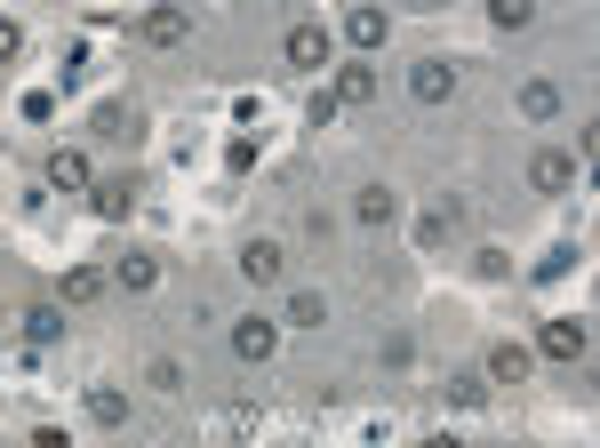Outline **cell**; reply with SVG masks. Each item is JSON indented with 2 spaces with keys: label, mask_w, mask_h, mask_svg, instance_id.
I'll use <instances>...</instances> for the list:
<instances>
[{
  "label": "cell",
  "mask_w": 600,
  "mask_h": 448,
  "mask_svg": "<svg viewBox=\"0 0 600 448\" xmlns=\"http://www.w3.org/2000/svg\"><path fill=\"white\" fill-rule=\"evenodd\" d=\"M137 32H145V49H177V41H192V9L185 0H152Z\"/></svg>",
  "instance_id": "cell-1"
},
{
  "label": "cell",
  "mask_w": 600,
  "mask_h": 448,
  "mask_svg": "<svg viewBox=\"0 0 600 448\" xmlns=\"http://www.w3.org/2000/svg\"><path fill=\"white\" fill-rule=\"evenodd\" d=\"M281 56L296 64V73H320V64L337 56V41H328V24H313V17H305V24H288V41H281Z\"/></svg>",
  "instance_id": "cell-2"
},
{
  "label": "cell",
  "mask_w": 600,
  "mask_h": 448,
  "mask_svg": "<svg viewBox=\"0 0 600 448\" xmlns=\"http://www.w3.org/2000/svg\"><path fill=\"white\" fill-rule=\"evenodd\" d=\"M537 353H545V361H585V353H592V329H585L577 313H560V321L537 329Z\"/></svg>",
  "instance_id": "cell-3"
},
{
  "label": "cell",
  "mask_w": 600,
  "mask_h": 448,
  "mask_svg": "<svg viewBox=\"0 0 600 448\" xmlns=\"http://www.w3.org/2000/svg\"><path fill=\"white\" fill-rule=\"evenodd\" d=\"M232 353H241L249 368H264L281 353V321H264V313H249V321H232Z\"/></svg>",
  "instance_id": "cell-4"
},
{
  "label": "cell",
  "mask_w": 600,
  "mask_h": 448,
  "mask_svg": "<svg viewBox=\"0 0 600 448\" xmlns=\"http://www.w3.org/2000/svg\"><path fill=\"white\" fill-rule=\"evenodd\" d=\"M409 96H417V105H449V96H456V64H449V56L409 64Z\"/></svg>",
  "instance_id": "cell-5"
},
{
  "label": "cell",
  "mask_w": 600,
  "mask_h": 448,
  "mask_svg": "<svg viewBox=\"0 0 600 448\" xmlns=\"http://www.w3.org/2000/svg\"><path fill=\"white\" fill-rule=\"evenodd\" d=\"M281 272H288V249H281V240H249V249H241V281H249V289H281Z\"/></svg>",
  "instance_id": "cell-6"
},
{
  "label": "cell",
  "mask_w": 600,
  "mask_h": 448,
  "mask_svg": "<svg viewBox=\"0 0 600 448\" xmlns=\"http://www.w3.org/2000/svg\"><path fill=\"white\" fill-rule=\"evenodd\" d=\"M49 185H56V192H88V185H96L88 153H81V145H56V153H49Z\"/></svg>",
  "instance_id": "cell-7"
},
{
  "label": "cell",
  "mask_w": 600,
  "mask_h": 448,
  "mask_svg": "<svg viewBox=\"0 0 600 448\" xmlns=\"http://www.w3.org/2000/svg\"><path fill=\"white\" fill-rule=\"evenodd\" d=\"M113 289H120V296H152V289H160V257L128 249V257L113 264Z\"/></svg>",
  "instance_id": "cell-8"
},
{
  "label": "cell",
  "mask_w": 600,
  "mask_h": 448,
  "mask_svg": "<svg viewBox=\"0 0 600 448\" xmlns=\"http://www.w3.org/2000/svg\"><path fill=\"white\" fill-rule=\"evenodd\" d=\"M385 32H392V17H385V9H369V0H360V9L345 17V41H352L360 56H377V49H385Z\"/></svg>",
  "instance_id": "cell-9"
},
{
  "label": "cell",
  "mask_w": 600,
  "mask_h": 448,
  "mask_svg": "<svg viewBox=\"0 0 600 448\" xmlns=\"http://www.w3.org/2000/svg\"><path fill=\"white\" fill-rule=\"evenodd\" d=\"M528 185H537V192H569L577 185V153H537V160H528Z\"/></svg>",
  "instance_id": "cell-10"
},
{
  "label": "cell",
  "mask_w": 600,
  "mask_h": 448,
  "mask_svg": "<svg viewBox=\"0 0 600 448\" xmlns=\"http://www.w3.org/2000/svg\"><path fill=\"white\" fill-rule=\"evenodd\" d=\"M56 336H64V304H24V344L32 353H49Z\"/></svg>",
  "instance_id": "cell-11"
},
{
  "label": "cell",
  "mask_w": 600,
  "mask_h": 448,
  "mask_svg": "<svg viewBox=\"0 0 600 448\" xmlns=\"http://www.w3.org/2000/svg\"><path fill=\"white\" fill-rule=\"evenodd\" d=\"M105 289H113V272H105V264H73V272H64V304H96Z\"/></svg>",
  "instance_id": "cell-12"
},
{
  "label": "cell",
  "mask_w": 600,
  "mask_h": 448,
  "mask_svg": "<svg viewBox=\"0 0 600 448\" xmlns=\"http://www.w3.org/2000/svg\"><path fill=\"white\" fill-rule=\"evenodd\" d=\"M528 361H537V353H528V344H496V353H488V385H520V376H528Z\"/></svg>",
  "instance_id": "cell-13"
},
{
  "label": "cell",
  "mask_w": 600,
  "mask_h": 448,
  "mask_svg": "<svg viewBox=\"0 0 600 448\" xmlns=\"http://www.w3.org/2000/svg\"><path fill=\"white\" fill-rule=\"evenodd\" d=\"M88 209L105 217V225H120L128 209H137V185H88Z\"/></svg>",
  "instance_id": "cell-14"
},
{
  "label": "cell",
  "mask_w": 600,
  "mask_h": 448,
  "mask_svg": "<svg viewBox=\"0 0 600 448\" xmlns=\"http://www.w3.org/2000/svg\"><path fill=\"white\" fill-rule=\"evenodd\" d=\"M320 321H328V296L320 289H296L288 313H281V329H320Z\"/></svg>",
  "instance_id": "cell-15"
},
{
  "label": "cell",
  "mask_w": 600,
  "mask_h": 448,
  "mask_svg": "<svg viewBox=\"0 0 600 448\" xmlns=\"http://www.w3.org/2000/svg\"><path fill=\"white\" fill-rule=\"evenodd\" d=\"M88 425H105V433H120V425H128V393H113V385H96V393H88Z\"/></svg>",
  "instance_id": "cell-16"
},
{
  "label": "cell",
  "mask_w": 600,
  "mask_h": 448,
  "mask_svg": "<svg viewBox=\"0 0 600 448\" xmlns=\"http://www.w3.org/2000/svg\"><path fill=\"white\" fill-rule=\"evenodd\" d=\"M337 105H377V73L369 64H345L337 73Z\"/></svg>",
  "instance_id": "cell-17"
},
{
  "label": "cell",
  "mask_w": 600,
  "mask_h": 448,
  "mask_svg": "<svg viewBox=\"0 0 600 448\" xmlns=\"http://www.w3.org/2000/svg\"><path fill=\"white\" fill-rule=\"evenodd\" d=\"M96 136H105V145H137V105H105L96 113Z\"/></svg>",
  "instance_id": "cell-18"
},
{
  "label": "cell",
  "mask_w": 600,
  "mask_h": 448,
  "mask_svg": "<svg viewBox=\"0 0 600 448\" xmlns=\"http://www.w3.org/2000/svg\"><path fill=\"white\" fill-rule=\"evenodd\" d=\"M352 217L369 225V232H385V225H392V192H385V185H360V200H352Z\"/></svg>",
  "instance_id": "cell-19"
},
{
  "label": "cell",
  "mask_w": 600,
  "mask_h": 448,
  "mask_svg": "<svg viewBox=\"0 0 600 448\" xmlns=\"http://www.w3.org/2000/svg\"><path fill=\"white\" fill-rule=\"evenodd\" d=\"M488 24L496 32H528L537 24V0H488Z\"/></svg>",
  "instance_id": "cell-20"
},
{
  "label": "cell",
  "mask_w": 600,
  "mask_h": 448,
  "mask_svg": "<svg viewBox=\"0 0 600 448\" xmlns=\"http://www.w3.org/2000/svg\"><path fill=\"white\" fill-rule=\"evenodd\" d=\"M520 113H528V121H552V113H560V88H552V81H520Z\"/></svg>",
  "instance_id": "cell-21"
},
{
  "label": "cell",
  "mask_w": 600,
  "mask_h": 448,
  "mask_svg": "<svg viewBox=\"0 0 600 448\" xmlns=\"http://www.w3.org/2000/svg\"><path fill=\"white\" fill-rule=\"evenodd\" d=\"M577 257H585L577 240H560V249H545V257H537V281H545V289H552V281H569V264H577Z\"/></svg>",
  "instance_id": "cell-22"
},
{
  "label": "cell",
  "mask_w": 600,
  "mask_h": 448,
  "mask_svg": "<svg viewBox=\"0 0 600 448\" xmlns=\"http://www.w3.org/2000/svg\"><path fill=\"white\" fill-rule=\"evenodd\" d=\"M145 385H152V393H185V368L160 353V361H145Z\"/></svg>",
  "instance_id": "cell-23"
},
{
  "label": "cell",
  "mask_w": 600,
  "mask_h": 448,
  "mask_svg": "<svg viewBox=\"0 0 600 448\" xmlns=\"http://www.w3.org/2000/svg\"><path fill=\"white\" fill-rule=\"evenodd\" d=\"M449 400L456 408H488V376H449Z\"/></svg>",
  "instance_id": "cell-24"
},
{
  "label": "cell",
  "mask_w": 600,
  "mask_h": 448,
  "mask_svg": "<svg viewBox=\"0 0 600 448\" xmlns=\"http://www.w3.org/2000/svg\"><path fill=\"white\" fill-rule=\"evenodd\" d=\"M473 272H481V281H505L513 257H505V249H473Z\"/></svg>",
  "instance_id": "cell-25"
},
{
  "label": "cell",
  "mask_w": 600,
  "mask_h": 448,
  "mask_svg": "<svg viewBox=\"0 0 600 448\" xmlns=\"http://www.w3.org/2000/svg\"><path fill=\"white\" fill-rule=\"evenodd\" d=\"M17 49H24V32H17V24H9V17H0V64H9V56H17Z\"/></svg>",
  "instance_id": "cell-26"
}]
</instances>
